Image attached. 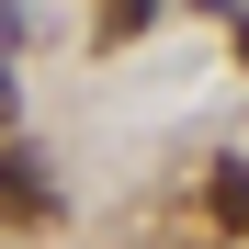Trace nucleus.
Here are the masks:
<instances>
[{
    "mask_svg": "<svg viewBox=\"0 0 249 249\" xmlns=\"http://www.w3.org/2000/svg\"><path fill=\"white\" fill-rule=\"evenodd\" d=\"M12 34H23V12H12V0H0V46H12Z\"/></svg>",
    "mask_w": 249,
    "mask_h": 249,
    "instance_id": "nucleus-4",
    "label": "nucleus"
},
{
    "mask_svg": "<svg viewBox=\"0 0 249 249\" xmlns=\"http://www.w3.org/2000/svg\"><path fill=\"white\" fill-rule=\"evenodd\" d=\"M136 23H159V0H102V46H124Z\"/></svg>",
    "mask_w": 249,
    "mask_h": 249,
    "instance_id": "nucleus-3",
    "label": "nucleus"
},
{
    "mask_svg": "<svg viewBox=\"0 0 249 249\" xmlns=\"http://www.w3.org/2000/svg\"><path fill=\"white\" fill-rule=\"evenodd\" d=\"M0 124H12V79H0Z\"/></svg>",
    "mask_w": 249,
    "mask_h": 249,
    "instance_id": "nucleus-5",
    "label": "nucleus"
},
{
    "mask_svg": "<svg viewBox=\"0 0 249 249\" xmlns=\"http://www.w3.org/2000/svg\"><path fill=\"white\" fill-rule=\"evenodd\" d=\"M204 204H215V227H238V238H249V159H215Z\"/></svg>",
    "mask_w": 249,
    "mask_h": 249,
    "instance_id": "nucleus-2",
    "label": "nucleus"
},
{
    "mask_svg": "<svg viewBox=\"0 0 249 249\" xmlns=\"http://www.w3.org/2000/svg\"><path fill=\"white\" fill-rule=\"evenodd\" d=\"M0 215H12V227H46V215H57V181H46V159H23V147L0 159Z\"/></svg>",
    "mask_w": 249,
    "mask_h": 249,
    "instance_id": "nucleus-1",
    "label": "nucleus"
}]
</instances>
